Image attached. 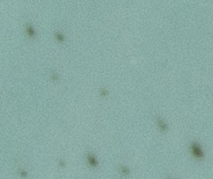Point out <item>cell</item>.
Segmentation results:
<instances>
[{
	"mask_svg": "<svg viewBox=\"0 0 213 179\" xmlns=\"http://www.w3.org/2000/svg\"><path fill=\"white\" fill-rule=\"evenodd\" d=\"M190 151H191V153L193 154L194 157L198 160V161H202L204 159V151L203 149L202 148V146L200 145L199 143L197 142H192L190 144Z\"/></svg>",
	"mask_w": 213,
	"mask_h": 179,
	"instance_id": "6da1fadb",
	"label": "cell"
},
{
	"mask_svg": "<svg viewBox=\"0 0 213 179\" xmlns=\"http://www.w3.org/2000/svg\"><path fill=\"white\" fill-rule=\"evenodd\" d=\"M87 162H88V164L92 168H96L99 164L98 159L96 158V156L93 153L87 154Z\"/></svg>",
	"mask_w": 213,
	"mask_h": 179,
	"instance_id": "7a4b0ae2",
	"label": "cell"
},
{
	"mask_svg": "<svg viewBox=\"0 0 213 179\" xmlns=\"http://www.w3.org/2000/svg\"><path fill=\"white\" fill-rule=\"evenodd\" d=\"M156 124L159 128V129L163 132H165V131H168V124L167 122L163 119V118H160V117H157L156 119Z\"/></svg>",
	"mask_w": 213,
	"mask_h": 179,
	"instance_id": "3957f363",
	"label": "cell"
},
{
	"mask_svg": "<svg viewBox=\"0 0 213 179\" xmlns=\"http://www.w3.org/2000/svg\"><path fill=\"white\" fill-rule=\"evenodd\" d=\"M120 171H121V174H123V176H128L130 173V170L127 167L125 166H121V169H120Z\"/></svg>",
	"mask_w": 213,
	"mask_h": 179,
	"instance_id": "277c9868",
	"label": "cell"
},
{
	"mask_svg": "<svg viewBox=\"0 0 213 179\" xmlns=\"http://www.w3.org/2000/svg\"><path fill=\"white\" fill-rule=\"evenodd\" d=\"M20 176H22V177H27V176H28V173L25 170H23V169L20 170Z\"/></svg>",
	"mask_w": 213,
	"mask_h": 179,
	"instance_id": "5b68a950",
	"label": "cell"
},
{
	"mask_svg": "<svg viewBox=\"0 0 213 179\" xmlns=\"http://www.w3.org/2000/svg\"><path fill=\"white\" fill-rule=\"evenodd\" d=\"M29 36H33L34 34H35V31H34V29H33V28H32L31 26H29V27L28 28V31H29Z\"/></svg>",
	"mask_w": 213,
	"mask_h": 179,
	"instance_id": "8992f818",
	"label": "cell"
},
{
	"mask_svg": "<svg viewBox=\"0 0 213 179\" xmlns=\"http://www.w3.org/2000/svg\"><path fill=\"white\" fill-rule=\"evenodd\" d=\"M57 36H58V39H60V40H63L64 38H63V36L62 35H60V34H57Z\"/></svg>",
	"mask_w": 213,
	"mask_h": 179,
	"instance_id": "52a82bcc",
	"label": "cell"
},
{
	"mask_svg": "<svg viewBox=\"0 0 213 179\" xmlns=\"http://www.w3.org/2000/svg\"><path fill=\"white\" fill-rule=\"evenodd\" d=\"M166 179H174V178H172V177H167Z\"/></svg>",
	"mask_w": 213,
	"mask_h": 179,
	"instance_id": "ba28073f",
	"label": "cell"
}]
</instances>
